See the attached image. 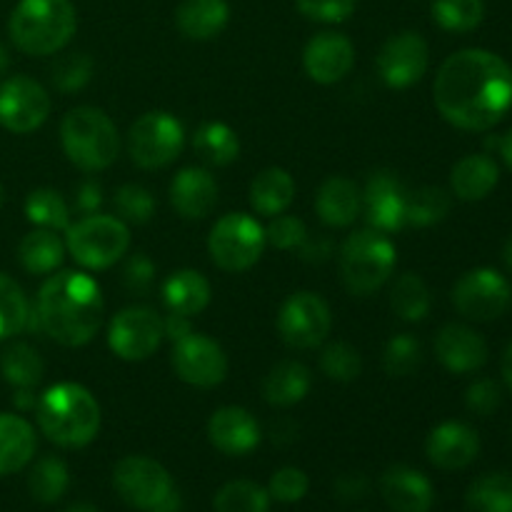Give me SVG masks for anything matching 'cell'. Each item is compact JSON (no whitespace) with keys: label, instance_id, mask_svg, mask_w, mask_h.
Instances as JSON below:
<instances>
[{"label":"cell","instance_id":"1","mask_svg":"<svg viewBox=\"0 0 512 512\" xmlns=\"http://www.w3.org/2000/svg\"><path fill=\"white\" fill-rule=\"evenodd\" d=\"M433 100L450 125L485 133L512 108V65L483 48L458 50L440 65Z\"/></svg>","mask_w":512,"mask_h":512},{"label":"cell","instance_id":"2","mask_svg":"<svg viewBox=\"0 0 512 512\" xmlns=\"http://www.w3.org/2000/svg\"><path fill=\"white\" fill-rule=\"evenodd\" d=\"M103 293L83 270L50 275L38 293L35 320L40 330L65 348L90 343L103 325Z\"/></svg>","mask_w":512,"mask_h":512},{"label":"cell","instance_id":"3","mask_svg":"<svg viewBox=\"0 0 512 512\" xmlns=\"http://www.w3.org/2000/svg\"><path fill=\"white\" fill-rule=\"evenodd\" d=\"M35 418L50 443L60 448H85L98 438L100 405L83 385L58 383L38 398Z\"/></svg>","mask_w":512,"mask_h":512},{"label":"cell","instance_id":"4","mask_svg":"<svg viewBox=\"0 0 512 512\" xmlns=\"http://www.w3.org/2000/svg\"><path fill=\"white\" fill-rule=\"evenodd\" d=\"M75 28L78 13L70 0H18L8 23L15 48L33 58L60 53L75 35Z\"/></svg>","mask_w":512,"mask_h":512},{"label":"cell","instance_id":"5","mask_svg":"<svg viewBox=\"0 0 512 512\" xmlns=\"http://www.w3.org/2000/svg\"><path fill=\"white\" fill-rule=\"evenodd\" d=\"M60 145L75 168L98 173L118 160L120 135L103 110L80 105L70 110L60 123Z\"/></svg>","mask_w":512,"mask_h":512},{"label":"cell","instance_id":"6","mask_svg":"<svg viewBox=\"0 0 512 512\" xmlns=\"http://www.w3.org/2000/svg\"><path fill=\"white\" fill-rule=\"evenodd\" d=\"M398 250L393 240L373 228L358 230L340 248V278L353 295L375 293L395 273Z\"/></svg>","mask_w":512,"mask_h":512},{"label":"cell","instance_id":"7","mask_svg":"<svg viewBox=\"0 0 512 512\" xmlns=\"http://www.w3.org/2000/svg\"><path fill=\"white\" fill-rule=\"evenodd\" d=\"M130 248V230L125 220L113 215H85L65 230V250L88 270H105L118 263Z\"/></svg>","mask_w":512,"mask_h":512},{"label":"cell","instance_id":"8","mask_svg":"<svg viewBox=\"0 0 512 512\" xmlns=\"http://www.w3.org/2000/svg\"><path fill=\"white\" fill-rule=\"evenodd\" d=\"M265 228L248 213H228L213 225L208 235V253L225 273H245L263 255Z\"/></svg>","mask_w":512,"mask_h":512},{"label":"cell","instance_id":"9","mask_svg":"<svg viewBox=\"0 0 512 512\" xmlns=\"http://www.w3.org/2000/svg\"><path fill=\"white\" fill-rule=\"evenodd\" d=\"M125 145H128L130 160L138 168L160 170L183 153V123L165 110H150L130 125Z\"/></svg>","mask_w":512,"mask_h":512},{"label":"cell","instance_id":"10","mask_svg":"<svg viewBox=\"0 0 512 512\" xmlns=\"http://www.w3.org/2000/svg\"><path fill=\"white\" fill-rule=\"evenodd\" d=\"M512 285L495 268H475L460 275L453 288V305L460 315L475 323L498 320L510 308Z\"/></svg>","mask_w":512,"mask_h":512},{"label":"cell","instance_id":"11","mask_svg":"<svg viewBox=\"0 0 512 512\" xmlns=\"http://www.w3.org/2000/svg\"><path fill=\"white\" fill-rule=\"evenodd\" d=\"M333 315L328 303L318 293H295L283 303L278 313V333L288 348L313 350L328 340Z\"/></svg>","mask_w":512,"mask_h":512},{"label":"cell","instance_id":"12","mask_svg":"<svg viewBox=\"0 0 512 512\" xmlns=\"http://www.w3.org/2000/svg\"><path fill=\"white\" fill-rule=\"evenodd\" d=\"M165 340L163 318L153 308L130 305L120 310L108 328V345L125 363L148 360Z\"/></svg>","mask_w":512,"mask_h":512},{"label":"cell","instance_id":"13","mask_svg":"<svg viewBox=\"0 0 512 512\" xmlns=\"http://www.w3.org/2000/svg\"><path fill=\"white\" fill-rule=\"evenodd\" d=\"M113 488L123 503L145 512L173 493V480L158 460L145 458V455H128L115 465Z\"/></svg>","mask_w":512,"mask_h":512},{"label":"cell","instance_id":"14","mask_svg":"<svg viewBox=\"0 0 512 512\" xmlns=\"http://www.w3.org/2000/svg\"><path fill=\"white\" fill-rule=\"evenodd\" d=\"M50 115V95L38 80L13 75L0 83V125L15 135L38 130Z\"/></svg>","mask_w":512,"mask_h":512},{"label":"cell","instance_id":"15","mask_svg":"<svg viewBox=\"0 0 512 512\" xmlns=\"http://www.w3.org/2000/svg\"><path fill=\"white\" fill-rule=\"evenodd\" d=\"M173 368L193 388H215L228 375V355L213 338L190 330L173 343Z\"/></svg>","mask_w":512,"mask_h":512},{"label":"cell","instance_id":"16","mask_svg":"<svg viewBox=\"0 0 512 512\" xmlns=\"http://www.w3.org/2000/svg\"><path fill=\"white\" fill-rule=\"evenodd\" d=\"M430 65V48L415 30L390 35L378 53V75L388 88L405 90L418 83Z\"/></svg>","mask_w":512,"mask_h":512},{"label":"cell","instance_id":"17","mask_svg":"<svg viewBox=\"0 0 512 512\" xmlns=\"http://www.w3.org/2000/svg\"><path fill=\"white\" fill-rule=\"evenodd\" d=\"M408 188L390 170H378L363 188V213L368 228L390 235L405 228Z\"/></svg>","mask_w":512,"mask_h":512},{"label":"cell","instance_id":"18","mask_svg":"<svg viewBox=\"0 0 512 512\" xmlns=\"http://www.w3.org/2000/svg\"><path fill=\"white\" fill-rule=\"evenodd\" d=\"M355 65V48L348 35L325 30L308 40L303 50V68L320 85L340 83Z\"/></svg>","mask_w":512,"mask_h":512},{"label":"cell","instance_id":"19","mask_svg":"<svg viewBox=\"0 0 512 512\" xmlns=\"http://www.w3.org/2000/svg\"><path fill=\"white\" fill-rule=\"evenodd\" d=\"M428 460L440 470H463L478 458L480 435L460 420H445L438 428L430 430L425 443Z\"/></svg>","mask_w":512,"mask_h":512},{"label":"cell","instance_id":"20","mask_svg":"<svg viewBox=\"0 0 512 512\" xmlns=\"http://www.w3.org/2000/svg\"><path fill=\"white\" fill-rule=\"evenodd\" d=\"M260 425L255 415H250L245 408L238 405H225V408L215 410L208 420V440L213 443L215 450L223 455H240L253 453L260 445Z\"/></svg>","mask_w":512,"mask_h":512},{"label":"cell","instance_id":"21","mask_svg":"<svg viewBox=\"0 0 512 512\" xmlns=\"http://www.w3.org/2000/svg\"><path fill=\"white\" fill-rule=\"evenodd\" d=\"M435 355L445 370L455 375H468L488 363V343L478 330L468 325H443L435 335Z\"/></svg>","mask_w":512,"mask_h":512},{"label":"cell","instance_id":"22","mask_svg":"<svg viewBox=\"0 0 512 512\" xmlns=\"http://www.w3.org/2000/svg\"><path fill=\"white\" fill-rule=\"evenodd\" d=\"M380 493L393 512H430L435 503L430 478L410 465H390L380 478Z\"/></svg>","mask_w":512,"mask_h":512},{"label":"cell","instance_id":"23","mask_svg":"<svg viewBox=\"0 0 512 512\" xmlns=\"http://www.w3.org/2000/svg\"><path fill=\"white\" fill-rule=\"evenodd\" d=\"M170 203L185 220H203L218 205V183L205 168H183L170 183Z\"/></svg>","mask_w":512,"mask_h":512},{"label":"cell","instance_id":"24","mask_svg":"<svg viewBox=\"0 0 512 512\" xmlns=\"http://www.w3.org/2000/svg\"><path fill=\"white\" fill-rule=\"evenodd\" d=\"M315 210L330 228H348L363 213V190L343 175H333L320 185L315 195Z\"/></svg>","mask_w":512,"mask_h":512},{"label":"cell","instance_id":"25","mask_svg":"<svg viewBox=\"0 0 512 512\" xmlns=\"http://www.w3.org/2000/svg\"><path fill=\"white\" fill-rule=\"evenodd\" d=\"M160 293H163V303L168 313L185 315V318L203 313L210 305V298H213V288H210L208 278L190 268L175 270L173 275H168Z\"/></svg>","mask_w":512,"mask_h":512},{"label":"cell","instance_id":"26","mask_svg":"<svg viewBox=\"0 0 512 512\" xmlns=\"http://www.w3.org/2000/svg\"><path fill=\"white\" fill-rule=\"evenodd\" d=\"M500 180V168L488 153L465 155L458 160L450 173V188H453L455 198L465 200V203H478L485 200L495 190Z\"/></svg>","mask_w":512,"mask_h":512},{"label":"cell","instance_id":"27","mask_svg":"<svg viewBox=\"0 0 512 512\" xmlns=\"http://www.w3.org/2000/svg\"><path fill=\"white\" fill-rule=\"evenodd\" d=\"M228 20V0H183L175 10V25L188 40H213Z\"/></svg>","mask_w":512,"mask_h":512},{"label":"cell","instance_id":"28","mask_svg":"<svg viewBox=\"0 0 512 512\" xmlns=\"http://www.w3.org/2000/svg\"><path fill=\"white\" fill-rule=\"evenodd\" d=\"M313 388V375L298 360H283L263 380V398L273 408H293L303 403Z\"/></svg>","mask_w":512,"mask_h":512},{"label":"cell","instance_id":"29","mask_svg":"<svg viewBox=\"0 0 512 512\" xmlns=\"http://www.w3.org/2000/svg\"><path fill=\"white\" fill-rule=\"evenodd\" d=\"M38 440L33 425L13 413H0V475H13L33 460Z\"/></svg>","mask_w":512,"mask_h":512},{"label":"cell","instance_id":"30","mask_svg":"<svg viewBox=\"0 0 512 512\" xmlns=\"http://www.w3.org/2000/svg\"><path fill=\"white\" fill-rule=\"evenodd\" d=\"M295 200V180L288 170L283 168H265L263 173L255 175V180L250 183V205L255 208V213L275 215L285 213V210L293 205Z\"/></svg>","mask_w":512,"mask_h":512},{"label":"cell","instance_id":"31","mask_svg":"<svg viewBox=\"0 0 512 512\" xmlns=\"http://www.w3.org/2000/svg\"><path fill=\"white\" fill-rule=\"evenodd\" d=\"M65 243L55 230L35 228L33 233L25 235L18 245L20 265L30 275H50L60 268L65 258Z\"/></svg>","mask_w":512,"mask_h":512},{"label":"cell","instance_id":"32","mask_svg":"<svg viewBox=\"0 0 512 512\" xmlns=\"http://www.w3.org/2000/svg\"><path fill=\"white\" fill-rule=\"evenodd\" d=\"M193 148L203 163L215 165V168H225V165L235 163L240 155V140L230 125L218 123V120H208L200 125L193 135Z\"/></svg>","mask_w":512,"mask_h":512},{"label":"cell","instance_id":"33","mask_svg":"<svg viewBox=\"0 0 512 512\" xmlns=\"http://www.w3.org/2000/svg\"><path fill=\"white\" fill-rule=\"evenodd\" d=\"M448 190L438 185H423V188L408 190V205H405V228H430L440 220L448 218L450 213Z\"/></svg>","mask_w":512,"mask_h":512},{"label":"cell","instance_id":"34","mask_svg":"<svg viewBox=\"0 0 512 512\" xmlns=\"http://www.w3.org/2000/svg\"><path fill=\"white\" fill-rule=\"evenodd\" d=\"M430 305V288L425 285V280L415 273H405L395 280L393 293H390V308L405 323H420V320L428 318Z\"/></svg>","mask_w":512,"mask_h":512},{"label":"cell","instance_id":"35","mask_svg":"<svg viewBox=\"0 0 512 512\" xmlns=\"http://www.w3.org/2000/svg\"><path fill=\"white\" fill-rule=\"evenodd\" d=\"M0 373L15 390L35 388L43 380L45 363L33 345L13 343L5 348L3 358H0Z\"/></svg>","mask_w":512,"mask_h":512},{"label":"cell","instance_id":"36","mask_svg":"<svg viewBox=\"0 0 512 512\" xmlns=\"http://www.w3.org/2000/svg\"><path fill=\"white\" fill-rule=\"evenodd\" d=\"M470 512H512V473L480 475L465 493Z\"/></svg>","mask_w":512,"mask_h":512},{"label":"cell","instance_id":"37","mask_svg":"<svg viewBox=\"0 0 512 512\" xmlns=\"http://www.w3.org/2000/svg\"><path fill=\"white\" fill-rule=\"evenodd\" d=\"M68 485V465L60 458H55V455L40 458L28 475V490L30 495H33V500H38L40 505L58 503V500L68 493Z\"/></svg>","mask_w":512,"mask_h":512},{"label":"cell","instance_id":"38","mask_svg":"<svg viewBox=\"0 0 512 512\" xmlns=\"http://www.w3.org/2000/svg\"><path fill=\"white\" fill-rule=\"evenodd\" d=\"M25 218L35 228L45 230H68L70 228V208L63 195L53 188H38L25 198Z\"/></svg>","mask_w":512,"mask_h":512},{"label":"cell","instance_id":"39","mask_svg":"<svg viewBox=\"0 0 512 512\" xmlns=\"http://www.w3.org/2000/svg\"><path fill=\"white\" fill-rule=\"evenodd\" d=\"M215 512H268L270 493L253 480H230L215 493Z\"/></svg>","mask_w":512,"mask_h":512},{"label":"cell","instance_id":"40","mask_svg":"<svg viewBox=\"0 0 512 512\" xmlns=\"http://www.w3.org/2000/svg\"><path fill=\"white\" fill-rule=\"evenodd\" d=\"M30 323V305L23 288L10 275L0 273V340L23 333Z\"/></svg>","mask_w":512,"mask_h":512},{"label":"cell","instance_id":"41","mask_svg":"<svg viewBox=\"0 0 512 512\" xmlns=\"http://www.w3.org/2000/svg\"><path fill=\"white\" fill-rule=\"evenodd\" d=\"M433 18L448 33H470L485 18V0H433Z\"/></svg>","mask_w":512,"mask_h":512},{"label":"cell","instance_id":"42","mask_svg":"<svg viewBox=\"0 0 512 512\" xmlns=\"http://www.w3.org/2000/svg\"><path fill=\"white\" fill-rule=\"evenodd\" d=\"M420 363H423V348H420L418 338L410 333H400L388 340L383 353V368L390 378H410L418 373Z\"/></svg>","mask_w":512,"mask_h":512},{"label":"cell","instance_id":"43","mask_svg":"<svg viewBox=\"0 0 512 512\" xmlns=\"http://www.w3.org/2000/svg\"><path fill=\"white\" fill-rule=\"evenodd\" d=\"M320 370L335 383H353L363 373V358L348 343H330L320 355Z\"/></svg>","mask_w":512,"mask_h":512},{"label":"cell","instance_id":"44","mask_svg":"<svg viewBox=\"0 0 512 512\" xmlns=\"http://www.w3.org/2000/svg\"><path fill=\"white\" fill-rule=\"evenodd\" d=\"M93 58L88 53L60 55L53 65V85L60 93H75L83 90L93 78Z\"/></svg>","mask_w":512,"mask_h":512},{"label":"cell","instance_id":"45","mask_svg":"<svg viewBox=\"0 0 512 512\" xmlns=\"http://www.w3.org/2000/svg\"><path fill=\"white\" fill-rule=\"evenodd\" d=\"M115 208H118L120 220L125 223L143 225L155 215V198L148 188L138 183L120 185L115 193Z\"/></svg>","mask_w":512,"mask_h":512},{"label":"cell","instance_id":"46","mask_svg":"<svg viewBox=\"0 0 512 512\" xmlns=\"http://www.w3.org/2000/svg\"><path fill=\"white\" fill-rule=\"evenodd\" d=\"M308 488H310V480L308 475L303 473L300 468H295V465H285V468L275 470L273 478H270V485H268V493H270V500H278V503H300V500L308 495Z\"/></svg>","mask_w":512,"mask_h":512},{"label":"cell","instance_id":"47","mask_svg":"<svg viewBox=\"0 0 512 512\" xmlns=\"http://www.w3.org/2000/svg\"><path fill=\"white\" fill-rule=\"evenodd\" d=\"M265 240H268V245H273L278 250H295L308 240V228L295 215L280 213L265 228Z\"/></svg>","mask_w":512,"mask_h":512},{"label":"cell","instance_id":"48","mask_svg":"<svg viewBox=\"0 0 512 512\" xmlns=\"http://www.w3.org/2000/svg\"><path fill=\"white\" fill-rule=\"evenodd\" d=\"M300 15L315 23H345L358 8V0H295Z\"/></svg>","mask_w":512,"mask_h":512},{"label":"cell","instance_id":"49","mask_svg":"<svg viewBox=\"0 0 512 512\" xmlns=\"http://www.w3.org/2000/svg\"><path fill=\"white\" fill-rule=\"evenodd\" d=\"M500 400H503V393H500V385L490 378H480L465 390V405H468L470 413L475 415H493L495 410L500 408Z\"/></svg>","mask_w":512,"mask_h":512},{"label":"cell","instance_id":"50","mask_svg":"<svg viewBox=\"0 0 512 512\" xmlns=\"http://www.w3.org/2000/svg\"><path fill=\"white\" fill-rule=\"evenodd\" d=\"M123 280L133 293H148L155 283V265L145 253H135L123 270Z\"/></svg>","mask_w":512,"mask_h":512},{"label":"cell","instance_id":"51","mask_svg":"<svg viewBox=\"0 0 512 512\" xmlns=\"http://www.w3.org/2000/svg\"><path fill=\"white\" fill-rule=\"evenodd\" d=\"M75 203H78L80 213L85 215L98 213V208L103 205V190H100V185L93 183V180H85V183L78 188Z\"/></svg>","mask_w":512,"mask_h":512},{"label":"cell","instance_id":"52","mask_svg":"<svg viewBox=\"0 0 512 512\" xmlns=\"http://www.w3.org/2000/svg\"><path fill=\"white\" fill-rule=\"evenodd\" d=\"M335 490H338L340 498L345 500H353V498H363L368 493V480L363 475H345L335 483Z\"/></svg>","mask_w":512,"mask_h":512},{"label":"cell","instance_id":"53","mask_svg":"<svg viewBox=\"0 0 512 512\" xmlns=\"http://www.w3.org/2000/svg\"><path fill=\"white\" fill-rule=\"evenodd\" d=\"M300 248H303V258L305 260H325L330 255V240H318V243H310V240H305L303 245H300Z\"/></svg>","mask_w":512,"mask_h":512},{"label":"cell","instance_id":"54","mask_svg":"<svg viewBox=\"0 0 512 512\" xmlns=\"http://www.w3.org/2000/svg\"><path fill=\"white\" fill-rule=\"evenodd\" d=\"M13 403H15V408H18V410H35V405H38V398H35L33 388H18Z\"/></svg>","mask_w":512,"mask_h":512},{"label":"cell","instance_id":"55","mask_svg":"<svg viewBox=\"0 0 512 512\" xmlns=\"http://www.w3.org/2000/svg\"><path fill=\"white\" fill-rule=\"evenodd\" d=\"M145 512H185V508H183V498H180L178 493H170L168 498L163 500V503H158L155 505V508H150V510H145Z\"/></svg>","mask_w":512,"mask_h":512},{"label":"cell","instance_id":"56","mask_svg":"<svg viewBox=\"0 0 512 512\" xmlns=\"http://www.w3.org/2000/svg\"><path fill=\"white\" fill-rule=\"evenodd\" d=\"M498 150H500V155H503L505 165H508V168L512 170V128L508 130V133L503 135V138H500Z\"/></svg>","mask_w":512,"mask_h":512},{"label":"cell","instance_id":"57","mask_svg":"<svg viewBox=\"0 0 512 512\" xmlns=\"http://www.w3.org/2000/svg\"><path fill=\"white\" fill-rule=\"evenodd\" d=\"M503 378L508 383V388L512 390V343L505 348L503 353Z\"/></svg>","mask_w":512,"mask_h":512},{"label":"cell","instance_id":"58","mask_svg":"<svg viewBox=\"0 0 512 512\" xmlns=\"http://www.w3.org/2000/svg\"><path fill=\"white\" fill-rule=\"evenodd\" d=\"M503 260H505V268H508L510 275H512V235H510L508 243H505V248H503Z\"/></svg>","mask_w":512,"mask_h":512},{"label":"cell","instance_id":"59","mask_svg":"<svg viewBox=\"0 0 512 512\" xmlns=\"http://www.w3.org/2000/svg\"><path fill=\"white\" fill-rule=\"evenodd\" d=\"M65 512H100V510L93 508L90 503H75V505H70V508Z\"/></svg>","mask_w":512,"mask_h":512},{"label":"cell","instance_id":"60","mask_svg":"<svg viewBox=\"0 0 512 512\" xmlns=\"http://www.w3.org/2000/svg\"><path fill=\"white\" fill-rule=\"evenodd\" d=\"M8 65H10V55H8V50H5L3 45H0V75H3L5 70H8Z\"/></svg>","mask_w":512,"mask_h":512},{"label":"cell","instance_id":"61","mask_svg":"<svg viewBox=\"0 0 512 512\" xmlns=\"http://www.w3.org/2000/svg\"><path fill=\"white\" fill-rule=\"evenodd\" d=\"M3 198H5V195H3V185H0V205H3Z\"/></svg>","mask_w":512,"mask_h":512}]
</instances>
